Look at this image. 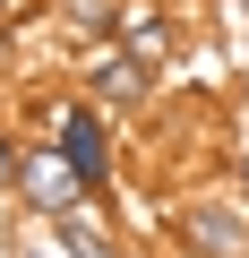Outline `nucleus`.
<instances>
[{
    "mask_svg": "<svg viewBox=\"0 0 249 258\" xmlns=\"http://www.w3.org/2000/svg\"><path fill=\"white\" fill-rule=\"evenodd\" d=\"M26 120L43 129V147L69 155V172H77L95 198H120V120H112L95 95H77V86H43V95H26Z\"/></svg>",
    "mask_w": 249,
    "mask_h": 258,
    "instance_id": "f257e3e1",
    "label": "nucleus"
},
{
    "mask_svg": "<svg viewBox=\"0 0 249 258\" xmlns=\"http://www.w3.org/2000/svg\"><path fill=\"white\" fill-rule=\"evenodd\" d=\"M18 155H26V147H18V129H9V112H0V198H9V181H18Z\"/></svg>",
    "mask_w": 249,
    "mask_h": 258,
    "instance_id": "6e6552de",
    "label": "nucleus"
},
{
    "mask_svg": "<svg viewBox=\"0 0 249 258\" xmlns=\"http://www.w3.org/2000/svg\"><path fill=\"white\" fill-rule=\"evenodd\" d=\"M112 18H120V0H52V26L69 35V52L103 43V35H112Z\"/></svg>",
    "mask_w": 249,
    "mask_h": 258,
    "instance_id": "423d86ee",
    "label": "nucleus"
},
{
    "mask_svg": "<svg viewBox=\"0 0 249 258\" xmlns=\"http://www.w3.org/2000/svg\"><path fill=\"white\" fill-rule=\"evenodd\" d=\"M77 95H95L112 120H146L155 103H163V69L146 60V52H129V43H86L77 52Z\"/></svg>",
    "mask_w": 249,
    "mask_h": 258,
    "instance_id": "f03ea898",
    "label": "nucleus"
},
{
    "mask_svg": "<svg viewBox=\"0 0 249 258\" xmlns=\"http://www.w3.org/2000/svg\"><path fill=\"white\" fill-rule=\"evenodd\" d=\"M112 43L146 52L155 69H163V60H181V26H172V0H120V18H112Z\"/></svg>",
    "mask_w": 249,
    "mask_h": 258,
    "instance_id": "39448f33",
    "label": "nucleus"
},
{
    "mask_svg": "<svg viewBox=\"0 0 249 258\" xmlns=\"http://www.w3.org/2000/svg\"><path fill=\"white\" fill-rule=\"evenodd\" d=\"M9 207H18V215H35V224H60V215H77V207H95V189L69 172V155H60V147H43V138H35V147L18 155Z\"/></svg>",
    "mask_w": 249,
    "mask_h": 258,
    "instance_id": "20e7f679",
    "label": "nucleus"
},
{
    "mask_svg": "<svg viewBox=\"0 0 249 258\" xmlns=\"http://www.w3.org/2000/svg\"><path fill=\"white\" fill-rule=\"evenodd\" d=\"M9 258H69L60 241H52V224H35V215H9V241H0Z\"/></svg>",
    "mask_w": 249,
    "mask_h": 258,
    "instance_id": "0eeeda50",
    "label": "nucleus"
},
{
    "mask_svg": "<svg viewBox=\"0 0 249 258\" xmlns=\"http://www.w3.org/2000/svg\"><path fill=\"white\" fill-rule=\"evenodd\" d=\"M9 52H18V26H9V18H0V60H9Z\"/></svg>",
    "mask_w": 249,
    "mask_h": 258,
    "instance_id": "1a4fd4ad",
    "label": "nucleus"
},
{
    "mask_svg": "<svg viewBox=\"0 0 249 258\" xmlns=\"http://www.w3.org/2000/svg\"><path fill=\"white\" fill-rule=\"evenodd\" d=\"M181 258H249V189H198L172 207Z\"/></svg>",
    "mask_w": 249,
    "mask_h": 258,
    "instance_id": "7ed1b4c3",
    "label": "nucleus"
}]
</instances>
